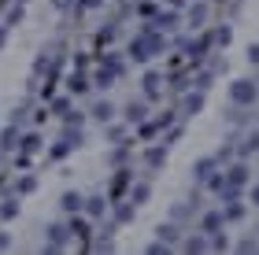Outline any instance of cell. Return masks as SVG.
I'll return each instance as SVG.
<instances>
[{"label":"cell","instance_id":"f1b7e54d","mask_svg":"<svg viewBox=\"0 0 259 255\" xmlns=\"http://www.w3.org/2000/svg\"><path fill=\"white\" fill-rule=\"evenodd\" d=\"M230 37H233V33H230V26H222V30H215V41H219V44H230Z\"/></svg>","mask_w":259,"mask_h":255},{"label":"cell","instance_id":"7402d4cb","mask_svg":"<svg viewBox=\"0 0 259 255\" xmlns=\"http://www.w3.org/2000/svg\"><path fill=\"white\" fill-rule=\"evenodd\" d=\"M156 26H159V30H174V26H178V15H174V11H167V15L156 19Z\"/></svg>","mask_w":259,"mask_h":255},{"label":"cell","instance_id":"1f68e13d","mask_svg":"<svg viewBox=\"0 0 259 255\" xmlns=\"http://www.w3.org/2000/svg\"><path fill=\"white\" fill-rule=\"evenodd\" d=\"M15 19H22V0H19V4L11 8V11H8V26H11V22H15Z\"/></svg>","mask_w":259,"mask_h":255},{"label":"cell","instance_id":"7bdbcfd3","mask_svg":"<svg viewBox=\"0 0 259 255\" xmlns=\"http://www.w3.org/2000/svg\"><path fill=\"white\" fill-rule=\"evenodd\" d=\"M170 4H174V8H178V4H185V0H170Z\"/></svg>","mask_w":259,"mask_h":255},{"label":"cell","instance_id":"4fadbf2b","mask_svg":"<svg viewBox=\"0 0 259 255\" xmlns=\"http://www.w3.org/2000/svg\"><path fill=\"white\" fill-rule=\"evenodd\" d=\"M60 207H63V211H70V215H74V211H81V196H78V192H63Z\"/></svg>","mask_w":259,"mask_h":255},{"label":"cell","instance_id":"4dcf8cb0","mask_svg":"<svg viewBox=\"0 0 259 255\" xmlns=\"http://www.w3.org/2000/svg\"><path fill=\"white\" fill-rule=\"evenodd\" d=\"M33 189H37V181H33V178H22L19 181V192H33Z\"/></svg>","mask_w":259,"mask_h":255},{"label":"cell","instance_id":"ab89813d","mask_svg":"<svg viewBox=\"0 0 259 255\" xmlns=\"http://www.w3.org/2000/svg\"><path fill=\"white\" fill-rule=\"evenodd\" d=\"M252 200H255V207H259V185H255V189H252Z\"/></svg>","mask_w":259,"mask_h":255},{"label":"cell","instance_id":"30bf717a","mask_svg":"<svg viewBox=\"0 0 259 255\" xmlns=\"http://www.w3.org/2000/svg\"><path fill=\"white\" fill-rule=\"evenodd\" d=\"M145 163H148L152 170L163 167V163H167V144H163V148H148V152H145Z\"/></svg>","mask_w":259,"mask_h":255},{"label":"cell","instance_id":"ba28073f","mask_svg":"<svg viewBox=\"0 0 259 255\" xmlns=\"http://www.w3.org/2000/svg\"><path fill=\"white\" fill-rule=\"evenodd\" d=\"M93 119H100V122H111V119H115V108H111V100H97V104H93Z\"/></svg>","mask_w":259,"mask_h":255},{"label":"cell","instance_id":"8fae6325","mask_svg":"<svg viewBox=\"0 0 259 255\" xmlns=\"http://www.w3.org/2000/svg\"><path fill=\"white\" fill-rule=\"evenodd\" d=\"M159 89H163V78L152 71V74H145V92H148V100H156L159 96Z\"/></svg>","mask_w":259,"mask_h":255},{"label":"cell","instance_id":"836d02e7","mask_svg":"<svg viewBox=\"0 0 259 255\" xmlns=\"http://www.w3.org/2000/svg\"><path fill=\"white\" fill-rule=\"evenodd\" d=\"M211 248H215V251H226L230 240H226V237H215V240H211Z\"/></svg>","mask_w":259,"mask_h":255},{"label":"cell","instance_id":"5b68a950","mask_svg":"<svg viewBox=\"0 0 259 255\" xmlns=\"http://www.w3.org/2000/svg\"><path fill=\"white\" fill-rule=\"evenodd\" d=\"M81 207H85L89 218H100L104 211H108V200H104V196H93V200H81Z\"/></svg>","mask_w":259,"mask_h":255},{"label":"cell","instance_id":"d590c367","mask_svg":"<svg viewBox=\"0 0 259 255\" xmlns=\"http://www.w3.org/2000/svg\"><path fill=\"white\" fill-rule=\"evenodd\" d=\"M248 63L259 67V44H252V48H248Z\"/></svg>","mask_w":259,"mask_h":255},{"label":"cell","instance_id":"d4e9b609","mask_svg":"<svg viewBox=\"0 0 259 255\" xmlns=\"http://www.w3.org/2000/svg\"><path fill=\"white\" fill-rule=\"evenodd\" d=\"M185 251H207V240L204 237H189L185 240Z\"/></svg>","mask_w":259,"mask_h":255},{"label":"cell","instance_id":"f546056e","mask_svg":"<svg viewBox=\"0 0 259 255\" xmlns=\"http://www.w3.org/2000/svg\"><path fill=\"white\" fill-rule=\"evenodd\" d=\"M67 152H70V144H67V141H60V144H56V148H52V159H63Z\"/></svg>","mask_w":259,"mask_h":255},{"label":"cell","instance_id":"e575fe53","mask_svg":"<svg viewBox=\"0 0 259 255\" xmlns=\"http://www.w3.org/2000/svg\"><path fill=\"white\" fill-rule=\"evenodd\" d=\"M237 248H241V251H259V244H255V240H252V237H248V240H241V244H237Z\"/></svg>","mask_w":259,"mask_h":255},{"label":"cell","instance_id":"277c9868","mask_svg":"<svg viewBox=\"0 0 259 255\" xmlns=\"http://www.w3.org/2000/svg\"><path fill=\"white\" fill-rule=\"evenodd\" d=\"M49 248L52 251L67 248V226H49Z\"/></svg>","mask_w":259,"mask_h":255},{"label":"cell","instance_id":"6da1fadb","mask_svg":"<svg viewBox=\"0 0 259 255\" xmlns=\"http://www.w3.org/2000/svg\"><path fill=\"white\" fill-rule=\"evenodd\" d=\"M156 52H163V37L156 33V26H145L141 30V37L130 44V60H137V63H148Z\"/></svg>","mask_w":259,"mask_h":255},{"label":"cell","instance_id":"b9f144b4","mask_svg":"<svg viewBox=\"0 0 259 255\" xmlns=\"http://www.w3.org/2000/svg\"><path fill=\"white\" fill-rule=\"evenodd\" d=\"M67 4H70V0H56V8H67Z\"/></svg>","mask_w":259,"mask_h":255},{"label":"cell","instance_id":"8d00e7d4","mask_svg":"<svg viewBox=\"0 0 259 255\" xmlns=\"http://www.w3.org/2000/svg\"><path fill=\"white\" fill-rule=\"evenodd\" d=\"M207 85H211V74L204 71V74H200V78H196V89H207Z\"/></svg>","mask_w":259,"mask_h":255},{"label":"cell","instance_id":"d6a6232c","mask_svg":"<svg viewBox=\"0 0 259 255\" xmlns=\"http://www.w3.org/2000/svg\"><path fill=\"white\" fill-rule=\"evenodd\" d=\"M93 248H97V251H111L115 244H111V237H100V240H97V244H93Z\"/></svg>","mask_w":259,"mask_h":255},{"label":"cell","instance_id":"7a4b0ae2","mask_svg":"<svg viewBox=\"0 0 259 255\" xmlns=\"http://www.w3.org/2000/svg\"><path fill=\"white\" fill-rule=\"evenodd\" d=\"M255 96H259V89H255L252 82H233V85H230V100L237 104V108H248V104H255Z\"/></svg>","mask_w":259,"mask_h":255},{"label":"cell","instance_id":"52a82bcc","mask_svg":"<svg viewBox=\"0 0 259 255\" xmlns=\"http://www.w3.org/2000/svg\"><path fill=\"white\" fill-rule=\"evenodd\" d=\"M67 89L74 92V96H81V92H89V78L81 74V71H74V74L67 78Z\"/></svg>","mask_w":259,"mask_h":255},{"label":"cell","instance_id":"ffe728a7","mask_svg":"<svg viewBox=\"0 0 259 255\" xmlns=\"http://www.w3.org/2000/svg\"><path fill=\"white\" fill-rule=\"evenodd\" d=\"M134 218V203H119L115 207V222H130Z\"/></svg>","mask_w":259,"mask_h":255},{"label":"cell","instance_id":"484cf974","mask_svg":"<svg viewBox=\"0 0 259 255\" xmlns=\"http://www.w3.org/2000/svg\"><path fill=\"white\" fill-rule=\"evenodd\" d=\"M226 203H230V207L222 211V218H241V215H244V207H241L237 200H226Z\"/></svg>","mask_w":259,"mask_h":255},{"label":"cell","instance_id":"74e56055","mask_svg":"<svg viewBox=\"0 0 259 255\" xmlns=\"http://www.w3.org/2000/svg\"><path fill=\"white\" fill-rule=\"evenodd\" d=\"M8 248H11V237H8V233H0V251H8Z\"/></svg>","mask_w":259,"mask_h":255},{"label":"cell","instance_id":"ac0fdd59","mask_svg":"<svg viewBox=\"0 0 259 255\" xmlns=\"http://www.w3.org/2000/svg\"><path fill=\"white\" fill-rule=\"evenodd\" d=\"M207 48H211V37H200V41L193 44V48H189V56H193V60L200 63V60H204V52H207Z\"/></svg>","mask_w":259,"mask_h":255},{"label":"cell","instance_id":"44dd1931","mask_svg":"<svg viewBox=\"0 0 259 255\" xmlns=\"http://www.w3.org/2000/svg\"><path fill=\"white\" fill-rule=\"evenodd\" d=\"M67 233H74V237H81V240H85V237H89V226L81 222V218H74V222L67 226Z\"/></svg>","mask_w":259,"mask_h":255},{"label":"cell","instance_id":"60d3db41","mask_svg":"<svg viewBox=\"0 0 259 255\" xmlns=\"http://www.w3.org/2000/svg\"><path fill=\"white\" fill-rule=\"evenodd\" d=\"M4 37H8V26H0V44H4Z\"/></svg>","mask_w":259,"mask_h":255},{"label":"cell","instance_id":"83f0119b","mask_svg":"<svg viewBox=\"0 0 259 255\" xmlns=\"http://www.w3.org/2000/svg\"><path fill=\"white\" fill-rule=\"evenodd\" d=\"M148 192H152L148 185H137V189H134V203H145V200H148Z\"/></svg>","mask_w":259,"mask_h":255},{"label":"cell","instance_id":"cb8c5ba5","mask_svg":"<svg viewBox=\"0 0 259 255\" xmlns=\"http://www.w3.org/2000/svg\"><path fill=\"white\" fill-rule=\"evenodd\" d=\"M248 152H259V133H248V137H244V144H241V156H248Z\"/></svg>","mask_w":259,"mask_h":255},{"label":"cell","instance_id":"e0dca14e","mask_svg":"<svg viewBox=\"0 0 259 255\" xmlns=\"http://www.w3.org/2000/svg\"><path fill=\"white\" fill-rule=\"evenodd\" d=\"M19 148H22V152H37V148H41V137H37V133L19 137Z\"/></svg>","mask_w":259,"mask_h":255},{"label":"cell","instance_id":"9a60e30c","mask_svg":"<svg viewBox=\"0 0 259 255\" xmlns=\"http://www.w3.org/2000/svg\"><path fill=\"white\" fill-rule=\"evenodd\" d=\"M15 141H19V130H15V126H8L4 137H0V152H11V148H15Z\"/></svg>","mask_w":259,"mask_h":255},{"label":"cell","instance_id":"d6986e66","mask_svg":"<svg viewBox=\"0 0 259 255\" xmlns=\"http://www.w3.org/2000/svg\"><path fill=\"white\" fill-rule=\"evenodd\" d=\"M111 82H115V71H97V78H93L97 89H111Z\"/></svg>","mask_w":259,"mask_h":255},{"label":"cell","instance_id":"8992f818","mask_svg":"<svg viewBox=\"0 0 259 255\" xmlns=\"http://www.w3.org/2000/svg\"><path fill=\"white\" fill-rule=\"evenodd\" d=\"M244 181H248V170H244L241 163L226 170V185H230V189H241V185H244Z\"/></svg>","mask_w":259,"mask_h":255},{"label":"cell","instance_id":"f35d334b","mask_svg":"<svg viewBox=\"0 0 259 255\" xmlns=\"http://www.w3.org/2000/svg\"><path fill=\"white\" fill-rule=\"evenodd\" d=\"M100 4V0H81V8H97Z\"/></svg>","mask_w":259,"mask_h":255},{"label":"cell","instance_id":"603a6c76","mask_svg":"<svg viewBox=\"0 0 259 255\" xmlns=\"http://www.w3.org/2000/svg\"><path fill=\"white\" fill-rule=\"evenodd\" d=\"M15 215H19V203H15V200H4V207H0V218H4V222H11Z\"/></svg>","mask_w":259,"mask_h":255},{"label":"cell","instance_id":"2e32d148","mask_svg":"<svg viewBox=\"0 0 259 255\" xmlns=\"http://www.w3.org/2000/svg\"><path fill=\"white\" fill-rule=\"evenodd\" d=\"M156 233H159V240H163L167 248H170V244H178V226H159Z\"/></svg>","mask_w":259,"mask_h":255},{"label":"cell","instance_id":"4316f807","mask_svg":"<svg viewBox=\"0 0 259 255\" xmlns=\"http://www.w3.org/2000/svg\"><path fill=\"white\" fill-rule=\"evenodd\" d=\"M219 226H222V215H207V218H204V229H207V233H215Z\"/></svg>","mask_w":259,"mask_h":255},{"label":"cell","instance_id":"3957f363","mask_svg":"<svg viewBox=\"0 0 259 255\" xmlns=\"http://www.w3.org/2000/svg\"><path fill=\"white\" fill-rule=\"evenodd\" d=\"M145 115H148V104L145 100H130L126 104V122H145Z\"/></svg>","mask_w":259,"mask_h":255},{"label":"cell","instance_id":"7c38bea8","mask_svg":"<svg viewBox=\"0 0 259 255\" xmlns=\"http://www.w3.org/2000/svg\"><path fill=\"white\" fill-rule=\"evenodd\" d=\"M193 174H196V178H200V181H207V178H211V174H215V159H200V163L193 167Z\"/></svg>","mask_w":259,"mask_h":255},{"label":"cell","instance_id":"5bb4252c","mask_svg":"<svg viewBox=\"0 0 259 255\" xmlns=\"http://www.w3.org/2000/svg\"><path fill=\"white\" fill-rule=\"evenodd\" d=\"M204 22H207V8L204 4H193L189 8V26H204Z\"/></svg>","mask_w":259,"mask_h":255},{"label":"cell","instance_id":"9c48e42d","mask_svg":"<svg viewBox=\"0 0 259 255\" xmlns=\"http://www.w3.org/2000/svg\"><path fill=\"white\" fill-rule=\"evenodd\" d=\"M200 108H204V96H200V92H189V96L182 100V115H185V119H189V115H196Z\"/></svg>","mask_w":259,"mask_h":255}]
</instances>
